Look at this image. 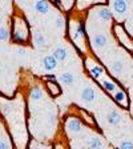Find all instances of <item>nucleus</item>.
Masks as SVG:
<instances>
[{
	"mask_svg": "<svg viewBox=\"0 0 133 149\" xmlns=\"http://www.w3.org/2000/svg\"><path fill=\"white\" fill-rule=\"evenodd\" d=\"M29 39V27L22 16H15L12 23V40L15 43L24 44Z\"/></svg>",
	"mask_w": 133,
	"mask_h": 149,
	"instance_id": "1",
	"label": "nucleus"
},
{
	"mask_svg": "<svg viewBox=\"0 0 133 149\" xmlns=\"http://www.w3.org/2000/svg\"><path fill=\"white\" fill-rule=\"evenodd\" d=\"M69 37L76 45L83 51V40L85 39V27L83 23L77 22V20H71L69 22Z\"/></svg>",
	"mask_w": 133,
	"mask_h": 149,
	"instance_id": "2",
	"label": "nucleus"
},
{
	"mask_svg": "<svg viewBox=\"0 0 133 149\" xmlns=\"http://www.w3.org/2000/svg\"><path fill=\"white\" fill-rule=\"evenodd\" d=\"M113 31H115V35H116V37H117L118 43H120L121 45H124L127 49L133 51V43L130 41L129 36H128V33L125 32L124 28L121 27L120 24H116L115 27H113Z\"/></svg>",
	"mask_w": 133,
	"mask_h": 149,
	"instance_id": "3",
	"label": "nucleus"
},
{
	"mask_svg": "<svg viewBox=\"0 0 133 149\" xmlns=\"http://www.w3.org/2000/svg\"><path fill=\"white\" fill-rule=\"evenodd\" d=\"M65 132L71 136H77L81 132V121L76 116H69L65 120Z\"/></svg>",
	"mask_w": 133,
	"mask_h": 149,
	"instance_id": "4",
	"label": "nucleus"
},
{
	"mask_svg": "<svg viewBox=\"0 0 133 149\" xmlns=\"http://www.w3.org/2000/svg\"><path fill=\"white\" fill-rule=\"evenodd\" d=\"M111 7L117 16H124L128 12L129 4L125 0H113V1H111Z\"/></svg>",
	"mask_w": 133,
	"mask_h": 149,
	"instance_id": "5",
	"label": "nucleus"
},
{
	"mask_svg": "<svg viewBox=\"0 0 133 149\" xmlns=\"http://www.w3.org/2000/svg\"><path fill=\"white\" fill-rule=\"evenodd\" d=\"M107 43H108V37L104 33H93L91 36V44H92V47L97 48V49L104 48L107 45Z\"/></svg>",
	"mask_w": 133,
	"mask_h": 149,
	"instance_id": "6",
	"label": "nucleus"
},
{
	"mask_svg": "<svg viewBox=\"0 0 133 149\" xmlns=\"http://www.w3.org/2000/svg\"><path fill=\"white\" fill-rule=\"evenodd\" d=\"M113 100L117 102V105H120L121 108H128V105H129V100H128L127 93L123 89L116 91L115 95H113Z\"/></svg>",
	"mask_w": 133,
	"mask_h": 149,
	"instance_id": "7",
	"label": "nucleus"
},
{
	"mask_svg": "<svg viewBox=\"0 0 133 149\" xmlns=\"http://www.w3.org/2000/svg\"><path fill=\"white\" fill-rule=\"evenodd\" d=\"M97 11V16H99V19L101 20V22H111L112 17H113V15H112V11L108 8L107 6H100L99 8L96 9Z\"/></svg>",
	"mask_w": 133,
	"mask_h": 149,
	"instance_id": "8",
	"label": "nucleus"
},
{
	"mask_svg": "<svg viewBox=\"0 0 133 149\" xmlns=\"http://www.w3.org/2000/svg\"><path fill=\"white\" fill-rule=\"evenodd\" d=\"M45 88L49 92L51 96L53 97L61 95V87L57 84V81H45Z\"/></svg>",
	"mask_w": 133,
	"mask_h": 149,
	"instance_id": "9",
	"label": "nucleus"
},
{
	"mask_svg": "<svg viewBox=\"0 0 133 149\" xmlns=\"http://www.w3.org/2000/svg\"><path fill=\"white\" fill-rule=\"evenodd\" d=\"M96 99V92L92 87H85L83 91H81V100L85 102H92L93 100Z\"/></svg>",
	"mask_w": 133,
	"mask_h": 149,
	"instance_id": "10",
	"label": "nucleus"
},
{
	"mask_svg": "<svg viewBox=\"0 0 133 149\" xmlns=\"http://www.w3.org/2000/svg\"><path fill=\"white\" fill-rule=\"evenodd\" d=\"M43 65L45 71H53L57 67V60L55 59L53 55H45L43 59Z\"/></svg>",
	"mask_w": 133,
	"mask_h": 149,
	"instance_id": "11",
	"label": "nucleus"
},
{
	"mask_svg": "<svg viewBox=\"0 0 133 149\" xmlns=\"http://www.w3.org/2000/svg\"><path fill=\"white\" fill-rule=\"evenodd\" d=\"M88 71H89L91 76H92L93 79H96V80L104 74V69H102V67L99 64H89L88 65Z\"/></svg>",
	"mask_w": 133,
	"mask_h": 149,
	"instance_id": "12",
	"label": "nucleus"
},
{
	"mask_svg": "<svg viewBox=\"0 0 133 149\" xmlns=\"http://www.w3.org/2000/svg\"><path fill=\"white\" fill-rule=\"evenodd\" d=\"M107 121H108V124L113 125V127H117L121 123V115L117 111L113 109V111H111L108 115H107Z\"/></svg>",
	"mask_w": 133,
	"mask_h": 149,
	"instance_id": "13",
	"label": "nucleus"
},
{
	"mask_svg": "<svg viewBox=\"0 0 133 149\" xmlns=\"http://www.w3.org/2000/svg\"><path fill=\"white\" fill-rule=\"evenodd\" d=\"M59 80L61 84H64V85H73L75 81H76V79H75V74L71 73V72H64V73H61L59 76Z\"/></svg>",
	"mask_w": 133,
	"mask_h": 149,
	"instance_id": "14",
	"label": "nucleus"
},
{
	"mask_svg": "<svg viewBox=\"0 0 133 149\" xmlns=\"http://www.w3.org/2000/svg\"><path fill=\"white\" fill-rule=\"evenodd\" d=\"M33 8L36 9V12L41 13V15H47V13L49 12V3H48V1H41V0H39V1H35Z\"/></svg>",
	"mask_w": 133,
	"mask_h": 149,
	"instance_id": "15",
	"label": "nucleus"
},
{
	"mask_svg": "<svg viewBox=\"0 0 133 149\" xmlns=\"http://www.w3.org/2000/svg\"><path fill=\"white\" fill-rule=\"evenodd\" d=\"M52 55L55 56V59L57 60V61H64V60H67V57H68V51L65 49L64 47H57V48L53 49Z\"/></svg>",
	"mask_w": 133,
	"mask_h": 149,
	"instance_id": "16",
	"label": "nucleus"
},
{
	"mask_svg": "<svg viewBox=\"0 0 133 149\" xmlns=\"http://www.w3.org/2000/svg\"><path fill=\"white\" fill-rule=\"evenodd\" d=\"M55 4L57 8H60L63 11V12H69L72 8H73L76 4H75V1H72V0H67V1H61V0H57V1H55Z\"/></svg>",
	"mask_w": 133,
	"mask_h": 149,
	"instance_id": "17",
	"label": "nucleus"
},
{
	"mask_svg": "<svg viewBox=\"0 0 133 149\" xmlns=\"http://www.w3.org/2000/svg\"><path fill=\"white\" fill-rule=\"evenodd\" d=\"M87 146L89 149H101L102 148V143L100 137L97 136H89L87 139Z\"/></svg>",
	"mask_w": 133,
	"mask_h": 149,
	"instance_id": "18",
	"label": "nucleus"
},
{
	"mask_svg": "<svg viewBox=\"0 0 133 149\" xmlns=\"http://www.w3.org/2000/svg\"><path fill=\"white\" fill-rule=\"evenodd\" d=\"M101 87L109 93H115L116 91H117V84H116L115 81H112L111 79H102Z\"/></svg>",
	"mask_w": 133,
	"mask_h": 149,
	"instance_id": "19",
	"label": "nucleus"
},
{
	"mask_svg": "<svg viewBox=\"0 0 133 149\" xmlns=\"http://www.w3.org/2000/svg\"><path fill=\"white\" fill-rule=\"evenodd\" d=\"M79 113H80V116L83 117V120L85 121L88 125H91V127H95V125H96V121H95L93 116L91 115V113H88L87 111H84L83 108H79Z\"/></svg>",
	"mask_w": 133,
	"mask_h": 149,
	"instance_id": "20",
	"label": "nucleus"
},
{
	"mask_svg": "<svg viewBox=\"0 0 133 149\" xmlns=\"http://www.w3.org/2000/svg\"><path fill=\"white\" fill-rule=\"evenodd\" d=\"M33 43L37 48H43L45 45V36L40 31H36L33 33Z\"/></svg>",
	"mask_w": 133,
	"mask_h": 149,
	"instance_id": "21",
	"label": "nucleus"
},
{
	"mask_svg": "<svg viewBox=\"0 0 133 149\" xmlns=\"http://www.w3.org/2000/svg\"><path fill=\"white\" fill-rule=\"evenodd\" d=\"M29 97H31L32 100H35V101H37V100H41L44 97V93H43V89H41L39 85H36V87H33L31 91H29Z\"/></svg>",
	"mask_w": 133,
	"mask_h": 149,
	"instance_id": "22",
	"label": "nucleus"
},
{
	"mask_svg": "<svg viewBox=\"0 0 133 149\" xmlns=\"http://www.w3.org/2000/svg\"><path fill=\"white\" fill-rule=\"evenodd\" d=\"M109 71L115 74V76H118V74H121V73H123V63H121V61H113V63H111V65H109Z\"/></svg>",
	"mask_w": 133,
	"mask_h": 149,
	"instance_id": "23",
	"label": "nucleus"
},
{
	"mask_svg": "<svg viewBox=\"0 0 133 149\" xmlns=\"http://www.w3.org/2000/svg\"><path fill=\"white\" fill-rule=\"evenodd\" d=\"M9 39V29L6 25H1L0 27V40L1 41H7Z\"/></svg>",
	"mask_w": 133,
	"mask_h": 149,
	"instance_id": "24",
	"label": "nucleus"
},
{
	"mask_svg": "<svg viewBox=\"0 0 133 149\" xmlns=\"http://www.w3.org/2000/svg\"><path fill=\"white\" fill-rule=\"evenodd\" d=\"M120 149H133V143L130 140H123L120 143Z\"/></svg>",
	"mask_w": 133,
	"mask_h": 149,
	"instance_id": "25",
	"label": "nucleus"
},
{
	"mask_svg": "<svg viewBox=\"0 0 133 149\" xmlns=\"http://www.w3.org/2000/svg\"><path fill=\"white\" fill-rule=\"evenodd\" d=\"M64 24H65V20H64V19H63L61 16H57V17H56V27L61 29V28L64 27Z\"/></svg>",
	"mask_w": 133,
	"mask_h": 149,
	"instance_id": "26",
	"label": "nucleus"
},
{
	"mask_svg": "<svg viewBox=\"0 0 133 149\" xmlns=\"http://www.w3.org/2000/svg\"><path fill=\"white\" fill-rule=\"evenodd\" d=\"M0 149H11V145H9V143L7 140L4 139L0 140Z\"/></svg>",
	"mask_w": 133,
	"mask_h": 149,
	"instance_id": "27",
	"label": "nucleus"
},
{
	"mask_svg": "<svg viewBox=\"0 0 133 149\" xmlns=\"http://www.w3.org/2000/svg\"><path fill=\"white\" fill-rule=\"evenodd\" d=\"M44 79H45L47 81H56V80H57V77H56L55 74H52V73L45 74V76H44Z\"/></svg>",
	"mask_w": 133,
	"mask_h": 149,
	"instance_id": "28",
	"label": "nucleus"
},
{
	"mask_svg": "<svg viewBox=\"0 0 133 149\" xmlns=\"http://www.w3.org/2000/svg\"><path fill=\"white\" fill-rule=\"evenodd\" d=\"M16 53H17V55H20V56H23V55H25V49L19 47V48H16Z\"/></svg>",
	"mask_w": 133,
	"mask_h": 149,
	"instance_id": "29",
	"label": "nucleus"
},
{
	"mask_svg": "<svg viewBox=\"0 0 133 149\" xmlns=\"http://www.w3.org/2000/svg\"><path fill=\"white\" fill-rule=\"evenodd\" d=\"M53 149H65V148H64V145H63V144L57 143L55 146H53Z\"/></svg>",
	"mask_w": 133,
	"mask_h": 149,
	"instance_id": "30",
	"label": "nucleus"
},
{
	"mask_svg": "<svg viewBox=\"0 0 133 149\" xmlns=\"http://www.w3.org/2000/svg\"><path fill=\"white\" fill-rule=\"evenodd\" d=\"M37 149H52L51 146H40V148H37Z\"/></svg>",
	"mask_w": 133,
	"mask_h": 149,
	"instance_id": "31",
	"label": "nucleus"
},
{
	"mask_svg": "<svg viewBox=\"0 0 133 149\" xmlns=\"http://www.w3.org/2000/svg\"><path fill=\"white\" fill-rule=\"evenodd\" d=\"M1 22H3V17H1V15H0V27H1Z\"/></svg>",
	"mask_w": 133,
	"mask_h": 149,
	"instance_id": "32",
	"label": "nucleus"
},
{
	"mask_svg": "<svg viewBox=\"0 0 133 149\" xmlns=\"http://www.w3.org/2000/svg\"><path fill=\"white\" fill-rule=\"evenodd\" d=\"M132 33H133V29H132Z\"/></svg>",
	"mask_w": 133,
	"mask_h": 149,
	"instance_id": "33",
	"label": "nucleus"
}]
</instances>
